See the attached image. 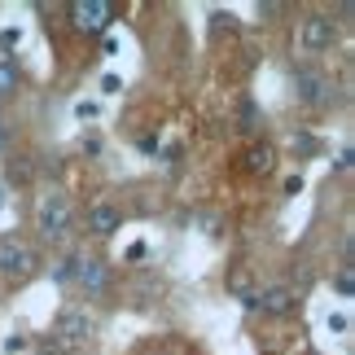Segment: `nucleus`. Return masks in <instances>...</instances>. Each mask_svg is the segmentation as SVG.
Instances as JSON below:
<instances>
[{"label": "nucleus", "mask_w": 355, "mask_h": 355, "mask_svg": "<svg viewBox=\"0 0 355 355\" xmlns=\"http://www.w3.org/2000/svg\"><path fill=\"white\" fill-rule=\"evenodd\" d=\"M329 84H324L320 75H311V71H298V97L303 101H311V105H324L329 101V92H324Z\"/></svg>", "instance_id": "11"}, {"label": "nucleus", "mask_w": 355, "mask_h": 355, "mask_svg": "<svg viewBox=\"0 0 355 355\" xmlns=\"http://www.w3.org/2000/svg\"><path fill=\"white\" fill-rule=\"evenodd\" d=\"M254 307L263 311V316H290V311H298V294L290 285H268V290L254 294Z\"/></svg>", "instance_id": "6"}, {"label": "nucleus", "mask_w": 355, "mask_h": 355, "mask_svg": "<svg viewBox=\"0 0 355 355\" xmlns=\"http://www.w3.org/2000/svg\"><path fill=\"white\" fill-rule=\"evenodd\" d=\"M272 167H277V149H272L268 141H254L250 149H245V171H254V175H268Z\"/></svg>", "instance_id": "10"}, {"label": "nucleus", "mask_w": 355, "mask_h": 355, "mask_svg": "<svg viewBox=\"0 0 355 355\" xmlns=\"http://www.w3.org/2000/svg\"><path fill=\"white\" fill-rule=\"evenodd\" d=\"M0 272H5V277H13V281L31 277V272H35L31 245H22V241H0Z\"/></svg>", "instance_id": "5"}, {"label": "nucleus", "mask_w": 355, "mask_h": 355, "mask_svg": "<svg viewBox=\"0 0 355 355\" xmlns=\"http://www.w3.org/2000/svg\"><path fill=\"white\" fill-rule=\"evenodd\" d=\"M241 128H245V132H254V128H259V110H254L250 101L241 105Z\"/></svg>", "instance_id": "15"}, {"label": "nucleus", "mask_w": 355, "mask_h": 355, "mask_svg": "<svg viewBox=\"0 0 355 355\" xmlns=\"http://www.w3.org/2000/svg\"><path fill=\"white\" fill-rule=\"evenodd\" d=\"M228 285H233V294H241L245 303L254 307V290H250V277H245V272H233V277H228Z\"/></svg>", "instance_id": "12"}, {"label": "nucleus", "mask_w": 355, "mask_h": 355, "mask_svg": "<svg viewBox=\"0 0 355 355\" xmlns=\"http://www.w3.org/2000/svg\"><path fill=\"white\" fill-rule=\"evenodd\" d=\"M92 334H97V320H92L84 307H66L62 316L53 320V347H62V351H79Z\"/></svg>", "instance_id": "1"}, {"label": "nucleus", "mask_w": 355, "mask_h": 355, "mask_svg": "<svg viewBox=\"0 0 355 355\" xmlns=\"http://www.w3.org/2000/svg\"><path fill=\"white\" fill-rule=\"evenodd\" d=\"M119 224H123V215H119L114 202H92V207H88V228L97 237H110Z\"/></svg>", "instance_id": "9"}, {"label": "nucleus", "mask_w": 355, "mask_h": 355, "mask_svg": "<svg viewBox=\"0 0 355 355\" xmlns=\"http://www.w3.org/2000/svg\"><path fill=\"white\" fill-rule=\"evenodd\" d=\"M71 277L84 285L88 294H105V290H110V272H105L101 259H75V272H71Z\"/></svg>", "instance_id": "7"}, {"label": "nucleus", "mask_w": 355, "mask_h": 355, "mask_svg": "<svg viewBox=\"0 0 355 355\" xmlns=\"http://www.w3.org/2000/svg\"><path fill=\"white\" fill-rule=\"evenodd\" d=\"M13 44H18V31H5L0 35V97H9L18 88V58H13Z\"/></svg>", "instance_id": "8"}, {"label": "nucleus", "mask_w": 355, "mask_h": 355, "mask_svg": "<svg viewBox=\"0 0 355 355\" xmlns=\"http://www.w3.org/2000/svg\"><path fill=\"white\" fill-rule=\"evenodd\" d=\"M355 290V272H351V263H343L338 268V294H351Z\"/></svg>", "instance_id": "13"}, {"label": "nucleus", "mask_w": 355, "mask_h": 355, "mask_svg": "<svg viewBox=\"0 0 355 355\" xmlns=\"http://www.w3.org/2000/svg\"><path fill=\"white\" fill-rule=\"evenodd\" d=\"M9 180H31V162H26V158H18V162H9Z\"/></svg>", "instance_id": "14"}, {"label": "nucleus", "mask_w": 355, "mask_h": 355, "mask_svg": "<svg viewBox=\"0 0 355 355\" xmlns=\"http://www.w3.org/2000/svg\"><path fill=\"white\" fill-rule=\"evenodd\" d=\"M71 22L84 35H101L114 22V5L110 0H71Z\"/></svg>", "instance_id": "2"}, {"label": "nucleus", "mask_w": 355, "mask_h": 355, "mask_svg": "<svg viewBox=\"0 0 355 355\" xmlns=\"http://www.w3.org/2000/svg\"><path fill=\"white\" fill-rule=\"evenodd\" d=\"M298 44H303L307 53H324L338 44V22L324 18V13H311V18L303 22V31H298Z\"/></svg>", "instance_id": "4"}, {"label": "nucleus", "mask_w": 355, "mask_h": 355, "mask_svg": "<svg viewBox=\"0 0 355 355\" xmlns=\"http://www.w3.org/2000/svg\"><path fill=\"white\" fill-rule=\"evenodd\" d=\"M35 228L44 237H66V228H71V202H66V193H44L40 198Z\"/></svg>", "instance_id": "3"}]
</instances>
